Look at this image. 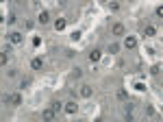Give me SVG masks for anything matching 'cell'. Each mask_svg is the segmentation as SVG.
Listing matches in <instances>:
<instances>
[{
  "label": "cell",
  "mask_w": 163,
  "mask_h": 122,
  "mask_svg": "<svg viewBox=\"0 0 163 122\" xmlns=\"http://www.w3.org/2000/svg\"><path fill=\"white\" fill-rule=\"evenodd\" d=\"M59 5H61V7H65V5H68V0H59Z\"/></svg>",
  "instance_id": "obj_23"
},
{
  "label": "cell",
  "mask_w": 163,
  "mask_h": 122,
  "mask_svg": "<svg viewBox=\"0 0 163 122\" xmlns=\"http://www.w3.org/2000/svg\"><path fill=\"white\" fill-rule=\"evenodd\" d=\"M157 15H159V17H163V5H161V7H157Z\"/></svg>",
  "instance_id": "obj_22"
},
{
  "label": "cell",
  "mask_w": 163,
  "mask_h": 122,
  "mask_svg": "<svg viewBox=\"0 0 163 122\" xmlns=\"http://www.w3.org/2000/svg\"><path fill=\"white\" fill-rule=\"evenodd\" d=\"M5 20H7V24H13L17 17H15V13H9V17H5Z\"/></svg>",
  "instance_id": "obj_13"
},
{
  "label": "cell",
  "mask_w": 163,
  "mask_h": 122,
  "mask_svg": "<svg viewBox=\"0 0 163 122\" xmlns=\"http://www.w3.org/2000/svg\"><path fill=\"white\" fill-rule=\"evenodd\" d=\"M124 46H126V48H128V50L137 48V39H135L133 35H128V37H126V39H124Z\"/></svg>",
  "instance_id": "obj_1"
},
{
  "label": "cell",
  "mask_w": 163,
  "mask_h": 122,
  "mask_svg": "<svg viewBox=\"0 0 163 122\" xmlns=\"http://www.w3.org/2000/svg\"><path fill=\"white\" fill-rule=\"evenodd\" d=\"M155 33H157V29L152 24H148L146 29H143V35H146V37H155Z\"/></svg>",
  "instance_id": "obj_6"
},
{
  "label": "cell",
  "mask_w": 163,
  "mask_h": 122,
  "mask_svg": "<svg viewBox=\"0 0 163 122\" xmlns=\"http://www.w3.org/2000/svg\"><path fill=\"white\" fill-rule=\"evenodd\" d=\"M92 94H94V89L89 87V85H83V87H80V96H83V98H89Z\"/></svg>",
  "instance_id": "obj_4"
},
{
  "label": "cell",
  "mask_w": 163,
  "mask_h": 122,
  "mask_svg": "<svg viewBox=\"0 0 163 122\" xmlns=\"http://www.w3.org/2000/svg\"><path fill=\"white\" fill-rule=\"evenodd\" d=\"M2 102H5V105H9V102H13V96H9V94H5V96H2Z\"/></svg>",
  "instance_id": "obj_14"
},
{
  "label": "cell",
  "mask_w": 163,
  "mask_h": 122,
  "mask_svg": "<svg viewBox=\"0 0 163 122\" xmlns=\"http://www.w3.org/2000/svg\"><path fill=\"white\" fill-rule=\"evenodd\" d=\"M54 29H57V31H63V29H65V20H63V17H59V20L54 22Z\"/></svg>",
  "instance_id": "obj_10"
},
{
  "label": "cell",
  "mask_w": 163,
  "mask_h": 122,
  "mask_svg": "<svg viewBox=\"0 0 163 122\" xmlns=\"http://www.w3.org/2000/svg\"><path fill=\"white\" fill-rule=\"evenodd\" d=\"M124 109H126V114H131V111H133V105H131V102H126Z\"/></svg>",
  "instance_id": "obj_18"
},
{
  "label": "cell",
  "mask_w": 163,
  "mask_h": 122,
  "mask_svg": "<svg viewBox=\"0 0 163 122\" xmlns=\"http://www.w3.org/2000/svg\"><path fill=\"white\" fill-rule=\"evenodd\" d=\"M54 114H57V111H54L52 107H50V109H44V111H41V118H44V120H52Z\"/></svg>",
  "instance_id": "obj_3"
},
{
  "label": "cell",
  "mask_w": 163,
  "mask_h": 122,
  "mask_svg": "<svg viewBox=\"0 0 163 122\" xmlns=\"http://www.w3.org/2000/svg\"><path fill=\"white\" fill-rule=\"evenodd\" d=\"M48 20H50V13H48V11H41V13H39V22H41V24H46Z\"/></svg>",
  "instance_id": "obj_11"
},
{
  "label": "cell",
  "mask_w": 163,
  "mask_h": 122,
  "mask_svg": "<svg viewBox=\"0 0 163 122\" xmlns=\"http://www.w3.org/2000/svg\"><path fill=\"white\" fill-rule=\"evenodd\" d=\"M109 7H111V11H117V9H120V5H117V2H111Z\"/></svg>",
  "instance_id": "obj_21"
},
{
  "label": "cell",
  "mask_w": 163,
  "mask_h": 122,
  "mask_svg": "<svg viewBox=\"0 0 163 122\" xmlns=\"http://www.w3.org/2000/svg\"><path fill=\"white\" fill-rule=\"evenodd\" d=\"M7 61H9V55H7V52H2V57H0V63L7 65Z\"/></svg>",
  "instance_id": "obj_17"
},
{
  "label": "cell",
  "mask_w": 163,
  "mask_h": 122,
  "mask_svg": "<svg viewBox=\"0 0 163 122\" xmlns=\"http://www.w3.org/2000/svg\"><path fill=\"white\" fill-rule=\"evenodd\" d=\"M76 109H78V105L74 100H70V102H65V114H70V116H74L76 114Z\"/></svg>",
  "instance_id": "obj_2"
},
{
  "label": "cell",
  "mask_w": 163,
  "mask_h": 122,
  "mask_svg": "<svg viewBox=\"0 0 163 122\" xmlns=\"http://www.w3.org/2000/svg\"><path fill=\"white\" fill-rule=\"evenodd\" d=\"M150 74H159V65H152V68H150Z\"/></svg>",
  "instance_id": "obj_20"
},
{
  "label": "cell",
  "mask_w": 163,
  "mask_h": 122,
  "mask_svg": "<svg viewBox=\"0 0 163 122\" xmlns=\"http://www.w3.org/2000/svg\"><path fill=\"white\" fill-rule=\"evenodd\" d=\"M113 35H124V24L122 22L113 24Z\"/></svg>",
  "instance_id": "obj_7"
},
{
  "label": "cell",
  "mask_w": 163,
  "mask_h": 122,
  "mask_svg": "<svg viewBox=\"0 0 163 122\" xmlns=\"http://www.w3.org/2000/svg\"><path fill=\"white\" fill-rule=\"evenodd\" d=\"M31 85V81L29 79H22V83H20V89H24V87H29Z\"/></svg>",
  "instance_id": "obj_16"
},
{
  "label": "cell",
  "mask_w": 163,
  "mask_h": 122,
  "mask_svg": "<svg viewBox=\"0 0 163 122\" xmlns=\"http://www.w3.org/2000/svg\"><path fill=\"white\" fill-rule=\"evenodd\" d=\"M13 105H22V96H20V94H15V96H13Z\"/></svg>",
  "instance_id": "obj_15"
},
{
  "label": "cell",
  "mask_w": 163,
  "mask_h": 122,
  "mask_svg": "<svg viewBox=\"0 0 163 122\" xmlns=\"http://www.w3.org/2000/svg\"><path fill=\"white\" fill-rule=\"evenodd\" d=\"M109 52H111V55L120 52V44H111V46H109Z\"/></svg>",
  "instance_id": "obj_12"
},
{
  "label": "cell",
  "mask_w": 163,
  "mask_h": 122,
  "mask_svg": "<svg viewBox=\"0 0 163 122\" xmlns=\"http://www.w3.org/2000/svg\"><path fill=\"white\" fill-rule=\"evenodd\" d=\"M98 59H100V50L96 48V50H92V52H89V61H92V63H96Z\"/></svg>",
  "instance_id": "obj_9"
},
{
  "label": "cell",
  "mask_w": 163,
  "mask_h": 122,
  "mask_svg": "<svg viewBox=\"0 0 163 122\" xmlns=\"http://www.w3.org/2000/svg\"><path fill=\"white\" fill-rule=\"evenodd\" d=\"M52 109L54 111H61V102H52Z\"/></svg>",
  "instance_id": "obj_19"
},
{
  "label": "cell",
  "mask_w": 163,
  "mask_h": 122,
  "mask_svg": "<svg viewBox=\"0 0 163 122\" xmlns=\"http://www.w3.org/2000/svg\"><path fill=\"white\" fill-rule=\"evenodd\" d=\"M31 68H33V70H41V68H44V61H41L39 57H35V59L31 61Z\"/></svg>",
  "instance_id": "obj_5"
},
{
  "label": "cell",
  "mask_w": 163,
  "mask_h": 122,
  "mask_svg": "<svg viewBox=\"0 0 163 122\" xmlns=\"http://www.w3.org/2000/svg\"><path fill=\"white\" fill-rule=\"evenodd\" d=\"M9 39H11V44H22V35L20 33H11V35H9Z\"/></svg>",
  "instance_id": "obj_8"
}]
</instances>
